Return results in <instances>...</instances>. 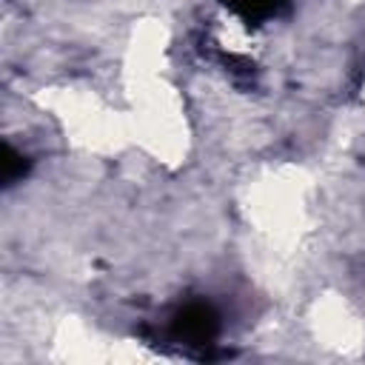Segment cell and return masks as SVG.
I'll return each instance as SVG.
<instances>
[{
  "instance_id": "obj_4",
  "label": "cell",
  "mask_w": 365,
  "mask_h": 365,
  "mask_svg": "<svg viewBox=\"0 0 365 365\" xmlns=\"http://www.w3.org/2000/svg\"><path fill=\"white\" fill-rule=\"evenodd\" d=\"M308 336L331 356L356 359L365 351V314L342 291H322L308 302L305 311Z\"/></svg>"
},
{
  "instance_id": "obj_1",
  "label": "cell",
  "mask_w": 365,
  "mask_h": 365,
  "mask_svg": "<svg viewBox=\"0 0 365 365\" xmlns=\"http://www.w3.org/2000/svg\"><path fill=\"white\" fill-rule=\"evenodd\" d=\"M120 100L131 148L163 171H180L194 151L188 100L171 74V37L163 20H137L120 51Z\"/></svg>"
},
{
  "instance_id": "obj_2",
  "label": "cell",
  "mask_w": 365,
  "mask_h": 365,
  "mask_svg": "<svg viewBox=\"0 0 365 365\" xmlns=\"http://www.w3.org/2000/svg\"><path fill=\"white\" fill-rule=\"evenodd\" d=\"M245 225L271 248L291 251L305 242L319 220V188L297 163H268L240 185Z\"/></svg>"
},
{
  "instance_id": "obj_3",
  "label": "cell",
  "mask_w": 365,
  "mask_h": 365,
  "mask_svg": "<svg viewBox=\"0 0 365 365\" xmlns=\"http://www.w3.org/2000/svg\"><path fill=\"white\" fill-rule=\"evenodd\" d=\"M66 145L88 160H111L131 148L125 106L88 80H57L34 94Z\"/></svg>"
},
{
  "instance_id": "obj_5",
  "label": "cell",
  "mask_w": 365,
  "mask_h": 365,
  "mask_svg": "<svg viewBox=\"0 0 365 365\" xmlns=\"http://www.w3.org/2000/svg\"><path fill=\"white\" fill-rule=\"evenodd\" d=\"M54 356L68 359V362H88V359H103L108 342L100 336V331L77 317H66L57 331H54Z\"/></svg>"
}]
</instances>
